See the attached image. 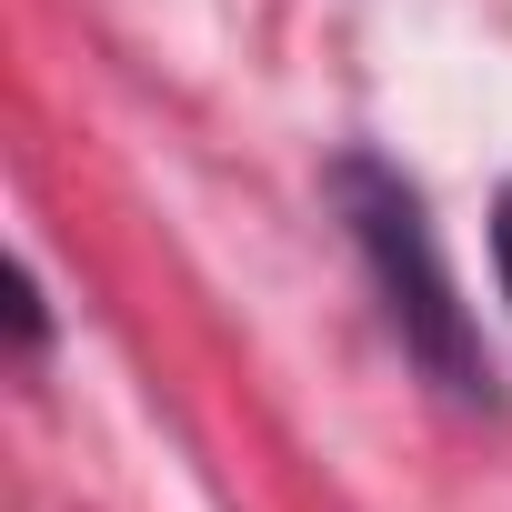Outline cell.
Instances as JSON below:
<instances>
[{
	"mask_svg": "<svg viewBox=\"0 0 512 512\" xmlns=\"http://www.w3.org/2000/svg\"><path fill=\"white\" fill-rule=\"evenodd\" d=\"M332 201H342L362 262H372V282H382V312H392L402 352H412L452 402H492V362H482L472 312H462V292H452V272H442V241H432L422 191H412L392 161L352 151V161L332 171Z\"/></svg>",
	"mask_w": 512,
	"mask_h": 512,
	"instance_id": "cell-1",
	"label": "cell"
},
{
	"mask_svg": "<svg viewBox=\"0 0 512 512\" xmlns=\"http://www.w3.org/2000/svg\"><path fill=\"white\" fill-rule=\"evenodd\" d=\"M492 272H502V302H512V191H502V211H492Z\"/></svg>",
	"mask_w": 512,
	"mask_h": 512,
	"instance_id": "cell-2",
	"label": "cell"
}]
</instances>
